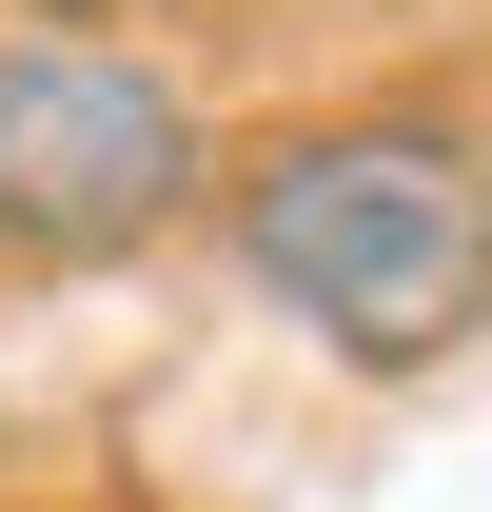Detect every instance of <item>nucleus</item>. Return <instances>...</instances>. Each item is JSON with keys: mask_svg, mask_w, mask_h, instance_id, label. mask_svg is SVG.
Here are the masks:
<instances>
[{"mask_svg": "<svg viewBox=\"0 0 492 512\" xmlns=\"http://www.w3.org/2000/svg\"><path fill=\"white\" fill-rule=\"evenodd\" d=\"M217 256L335 375H453L492 335V138L414 99H335L217 158Z\"/></svg>", "mask_w": 492, "mask_h": 512, "instance_id": "1", "label": "nucleus"}, {"mask_svg": "<svg viewBox=\"0 0 492 512\" xmlns=\"http://www.w3.org/2000/svg\"><path fill=\"white\" fill-rule=\"evenodd\" d=\"M217 217V138L138 40L20 20L0 40V276H138Z\"/></svg>", "mask_w": 492, "mask_h": 512, "instance_id": "2", "label": "nucleus"}]
</instances>
